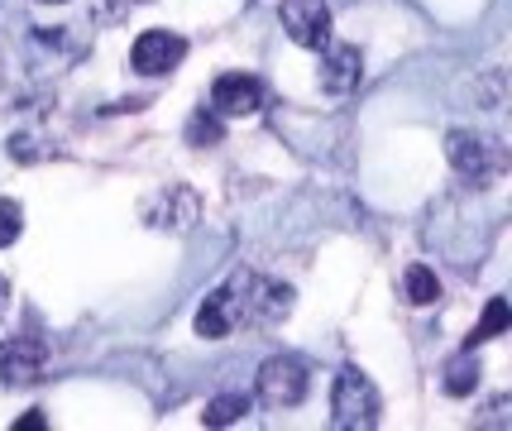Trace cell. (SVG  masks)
I'll return each instance as SVG.
<instances>
[{
	"label": "cell",
	"mask_w": 512,
	"mask_h": 431,
	"mask_svg": "<svg viewBox=\"0 0 512 431\" xmlns=\"http://www.w3.org/2000/svg\"><path fill=\"white\" fill-rule=\"evenodd\" d=\"M245 412H249L245 393H225V398H216V403H206L201 422H206V427H230V422H240Z\"/></svg>",
	"instance_id": "9a60e30c"
},
{
	"label": "cell",
	"mask_w": 512,
	"mask_h": 431,
	"mask_svg": "<svg viewBox=\"0 0 512 431\" xmlns=\"http://www.w3.org/2000/svg\"><path fill=\"white\" fill-rule=\"evenodd\" d=\"M48 422H44V412H24L20 422H15V431H44Z\"/></svg>",
	"instance_id": "d6986e66"
},
{
	"label": "cell",
	"mask_w": 512,
	"mask_h": 431,
	"mask_svg": "<svg viewBox=\"0 0 512 431\" xmlns=\"http://www.w3.org/2000/svg\"><path fill=\"white\" fill-rule=\"evenodd\" d=\"M321 91H331V96H350L359 87V77H364V53L355 44H326L321 53Z\"/></svg>",
	"instance_id": "9c48e42d"
},
{
	"label": "cell",
	"mask_w": 512,
	"mask_h": 431,
	"mask_svg": "<svg viewBox=\"0 0 512 431\" xmlns=\"http://www.w3.org/2000/svg\"><path fill=\"white\" fill-rule=\"evenodd\" d=\"M20 230H24V206L15 202V197H0V250L15 245Z\"/></svg>",
	"instance_id": "2e32d148"
},
{
	"label": "cell",
	"mask_w": 512,
	"mask_h": 431,
	"mask_svg": "<svg viewBox=\"0 0 512 431\" xmlns=\"http://www.w3.org/2000/svg\"><path fill=\"white\" fill-rule=\"evenodd\" d=\"M446 154H450V163H455V173L465 182H474V187H489V182L503 173V163H508L493 139L469 135V130H450Z\"/></svg>",
	"instance_id": "3957f363"
},
{
	"label": "cell",
	"mask_w": 512,
	"mask_h": 431,
	"mask_svg": "<svg viewBox=\"0 0 512 431\" xmlns=\"http://www.w3.org/2000/svg\"><path fill=\"white\" fill-rule=\"evenodd\" d=\"M39 5H63V0H39Z\"/></svg>",
	"instance_id": "44dd1931"
},
{
	"label": "cell",
	"mask_w": 512,
	"mask_h": 431,
	"mask_svg": "<svg viewBox=\"0 0 512 431\" xmlns=\"http://www.w3.org/2000/svg\"><path fill=\"white\" fill-rule=\"evenodd\" d=\"M508 321H512L508 302H503V297H489V307H484V321H479V326H474V331H469L465 350H474V345L493 341V336H503V331H508Z\"/></svg>",
	"instance_id": "5bb4252c"
},
{
	"label": "cell",
	"mask_w": 512,
	"mask_h": 431,
	"mask_svg": "<svg viewBox=\"0 0 512 431\" xmlns=\"http://www.w3.org/2000/svg\"><path fill=\"white\" fill-rule=\"evenodd\" d=\"M197 336H206V341H225V336H230V307H225V288H221V293H211L197 307Z\"/></svg>",
	"instance_id": "8fae6325"
},
{
	"label": "cell",
	"mask_w": 512,
	"mask_h": 431,
	"mask_svg": "<svg viewBox=\"0 0 512 431\" xmlns=\"http://www.w3.org/2000/svg\"><path fill=\"white\" fill-rule=\"evenodd\" d=\"M187 139L192 144H201V149H211V144H221V115H206L197 111L192 120H187Z\"/></svg>",
	"instance_id": "e0dca14e"
},
{
	"label": "cell",
	"mask_w": 512,
	"mask_h": 431,
	"mask_svg": "<svg viewBox=\"0 0 512 431\" xmlns=\"http://www.w3.org/2000/svg\"><path fill=\"white\" fill-rule=\"evenodd\" d=\"M134 5H144V0H91V10H96V20H106V24H115V20H125Z\"/></svg>",
	"instance_id": "ac0fdd59"
},
{
	"label": "cell",
	"mask_w": 512,
	"mask_h": 431,
	"mask_svg": "<svg viewBox=\"0 0 512 431\" xmlns=\"http://www.w3.org/2000/svg\"><path fill=\"white\" fill-rule=\"evenodd\" d=\"M402 293H407L412 307H431L441 297V283H436V273L426 269V264H412V269L402 273Z\"/></svg>",
	"instance_id": "7c38bea8"
},
{
	"label": "cell",
	"mask_w": 512,
	"mask_h": 431,
	"mask_svg": "<svg viewBox=\"0 0 512 431\" xmlns=\"http://www.w3.org/2000/svg\"><path fill=\"white\" fill-rule=\"evenodd\" d=\"M264 106V87H259V77H245V72H225L216 77V87H211V111L225 115V120H245Z\"/></svg>",
	"instance_id": "ba28073f"
},
{
	"label": "cell",
	"mask_w": 512,
	"mask_h": 431,
	"mask_svg": "<svg viewBox=\"0 0 512 431\" xmlns=\"http://www.w3.org/2000/svg\"><path fill=\"white\" fill-rule=\"evenodd\" d=\"M5 297H10V283L0 278V312H5Z\"/></svg>",
	"instance_id": "ffe728a7"
},
{
	"label": "cell",
	"mask_w": 512,
	"mask_h": 431,
	"mask_svg": "<svg viewBox=\"0 0 512 431\" xmlns=\"http://www.w3.org/2000/svg\"><path fill=\"white\" fill-rule=\"evenodd\" d=\"M48 364V345L39 336H15V341L0 345V379L15 388H34L44 379Z\"/></svg>",
	"instance_id": "8992f818"
},
{
	"label": "cell",
	"mask_w": 512,
	"mask_h": 431,
	"mask_svg": "<svg viewBox=\"0 0 512 431\" xmlns=\"http://www.w3.org/2000/svg\"><path fill=\"white\" fill-rule=\"evenodd\" d=\"M259 398L268 408H292L307 398V369L292 360V355H273L259 369Z\"/></svg>",
	"instance_id": "5b68a950"
},
{
	"label": "cell",
	"mask_w": 512,
	"mask_h": 431,
	"mask_svg": "<svg viewBox=\"0 0 512 431\" xmlns=\"http://www.w3.org/2000/svg\"><path fill=\"white\" fill-rule=\"evenodd\" d=\"M474 384H479V360H474V350H460L446 364V393L450 398H465V393H474Z\"/></svg>",
	"instance_id": "4fadbf2b"
},
{
	"label": "cell",
	"mask_w": 512,
	"mask_h": 431,
	"mask_svg": "<svg viewBox=\"0 0 512 431\" xmlns=\"http://www.w3.org/2000/svg\"><path fill=\"white\" fill-rule=\"evenodd\" d=\"M187 58V39L173 34V29H144L130 48V68L139 77H163V72H173Z\"/></svg>",
	"instance_id": "277c9868"
},
{
	"label": "cell",
	"mask_w": 512,
	"mask_h": 431,
	"mask_svg": "<svg viewBox=\"0 0 512 431\" xmlns=\"http://www.w3.org/2000/svg\"><path fill=\"white\" fill-rule=\"evenodd\" d=\"M379 388L369 384V374L359 369H340L335 374V393H331V422L340 431H369L379 427Z\"/></svg>",
	"instance_id": "7a4b0ae2"
},
{
	"label": "cell",
	"mask_w": 512,
	"mask_h": 431,
	"mask_svg": "<svg viewBox=\"0 0 512 431\" xmlns=\"http://www.w3.org/2000/svg\"><path fill=\"white\" fill-rule=\"evenodd\" d=\"M283 29L292 44L326 48L331 44V5L326 0H283Z\"/></svg>",
	"instance_id": "52a82bcc"
},
{
	"label": "cell",
	"mask_w": 512,
	"mask_h": 431,
	"mask_svg": "<svg viewBox=\"0 0 512 431\" xmlns=\"http://www.w3.org/2000/svg\"><path fill=\"white\" fill-rule=\"evenodd\" d=\"M149 221H154L158 230H187L197 221V197H192L187 187H168V192L158 197V206H149Z\"/></svg>",
	"instance_id": "30bf717a"
},
{
	"label": "cell",
	"mask_w": 512,
	"mask_h": 431,
	"mask_svg": "<svg viewBox=\"0 0 512 431\" xmlns=\"http://www.w3.org/2000/svg\"><path fill=\"white\" fill-rule=\"evenodd\" d=\"M225 307L230 326H278L292 312V288L259 273H235V283L225 288Z\"/></svg>",
	"instance_id": "6da1fadb"
}]
</instances>
